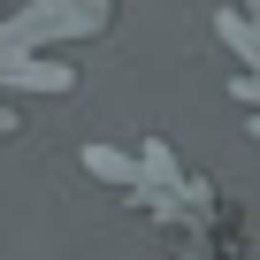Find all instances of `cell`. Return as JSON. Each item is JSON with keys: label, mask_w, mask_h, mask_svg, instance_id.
<instances>
[{"label": "cell", "mask_w": 260, "mask_h": 260, "mask_svg": "<svg viewBox=\"0 0 260 260\" xmlns=\"http://www.w3.org/2000/svg\"><path fill=\"white\" fill-rule=\"evenodd\" d=\"M107 31H115V0H23V8L0 0V46L23 54H69Z\"/></svg>", "instance_id": "2"}, {"label": "cell", "mask_w": 260, "mask_h": 260, "mask_svg": "<svg viewBox=\"0 0 260 260\" xmlns=\"http://www.w3.org/2000/svg\"><path fill=\"white\" fill-rule=\"evenodd\" d=\"M84 169H92L130 214H146L153 230H169V237L191 245V252L237 245V207H230V191H222L207 169H191L161 130L138 138V146H84Z\"/></svg>", "instance_id": "1"}, {"label": "cell", "mask_w": 260, "mask_h": 260, "mask_svg": "<svg viewBox=\"0 0 260 260\" xmlns=\"http://www.w3.org/2000/svg\"><path fill=\"white\" fill-rule=\"evenodd\" d=\"M214 39L230 46V100L252 122V138H260V0H222Z\"/></svg>", "instance_id": "3"}]
</instances>
